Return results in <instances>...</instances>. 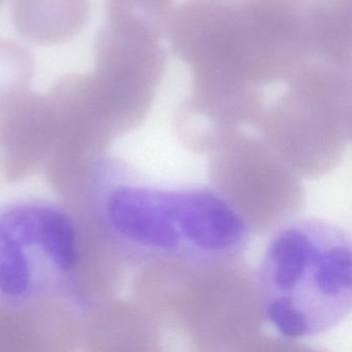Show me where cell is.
Returning <instances> with one entry per match:
<instances>
[{
  "label": "cell",
  "mask_w": 352,
  "mask_h": 352,
  "mask_svg": "<svg viewBox=\"0 0 352 352\" xmlns=\"http://www.w3.org/2000/svg\"><path fill=\"white\" fill-rule=\"evenodd\" d=\"M92 170L94 220L129 265L228 267L250 245L246 218L210 187L154 181L116 160L98 162Z\"/></svg>",
  "instance_id": "6da1fadb"
},
{
  "label": "cell",
  "mask_w": 352,
  "mask_h": 352,
  "mask_svg": "<svg viewBox=\"0 0 352 352\" xmlns=\"http://www.w3.org/2000/svg\"><path fill=\"white\" fill-rule=\"evenodd\" d=\"M257 296L267 322L285 339H310L341 324L352 306L349 232L317 218L282 226L261 256Z\"/></svg>",
  "instance_id": "7a4b0ae2"
},
{
  "label": "cell",
  "mask_w": 352,
  "mask_h": 352,
  "mask_svg": "<svg viewBox=\"0 0 352 352\" xmlns=\"http://www.w3.org/2000/svg\"><path fill=\"white\" fill-rule=\"evenodd\" d=\"M75 218L56 205L17 204L0 211V304L76 298L83 244Z\"/></svg>",
  "instance_id": "3957f363"
},
{
  "label": "cell",
  "mask_w": 352,
  "mask_h": 352,
  "mask_svg": "<svg viewBox=\"0 0 352 352\" xmlns=\"http://www.w3.org/2000/svg\"><path fill=\"white\" fill-rule=\"evenodd\" d=\"M89 13V0H15L12 19L22 38L47 46L75 38Z\"/></svg>",
  "instance_id": "277c9868"
},
{
  "label": "cell",
  "mask_w": 352,
  "mask_h": 352,
  "mask_svg": "<svg viewBox=\"0 0 352 352\" xmlns=\"http://www.w3.org/2000/svg\"><path fill=\"white\" fill-rule=\"evenodd\" d=\"M34 58L15 41L0 38V108L30 90Z\"/></svg>",
  "instance_id": "5b68a950"
}]
</instances>
